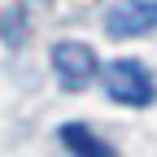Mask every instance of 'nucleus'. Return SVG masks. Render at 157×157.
<instances>
[{
    "mask_svg": "<svg viewBox=\"0 0 157 157\" xmlns=\"http://www.w3.org/2000/svg\"><path fill=\"white\" fill-rule=\"evenodd\" d=\"M105 92H109V101H118V105L144 109L153 101V74L140 61H109L105 66Z\"/></svg>",
    "mask_w": 157,
    "mask_h": 157,
    "instance_id": "nucleus-1",
    "label": "nucleus"
},
{
    "mask_svg": "<svg viewBox=\"0 0 157 157\" xmlns=\"http://www.w3.org/2000/svg\"><path fill=\"white\" fill-rule=\"evenodd\" d=\"M52 70L66 92H83L96 78V52L78 39H61V44H52Z\"/></svg>",
    "mask_w": 157,
    "mask_h": 157,
    "instance_id": "nucleus-2",
    "label": "nucleus"
},
{
    "mask_svg": "<svg viewBox=\"0 0 157 157\" xmlns=\"http://www.w3.org/2000/svg\"><path fill=\"white\" fill-rule=\"evenodd\" d=\"M105 31L113 39H135L157 31V0H122L105 13Z\"/></svg>",
    "mask_w": 157,
    "mask_h": 157,
    "instance_id": "nucleus-3",
    "label": "nucleus"
},
{
    "mask_svg": "<svg viewBox=\"0 0 157 157\" xmlns=\"http://www.w3.org/2000/svg\"><path fill=\"white\" fill-rule=\"evenodd\" d=\"M57 140H61L66 148H74V153H83V157H105V153H109V148H105L101 140H96V135H92L87 127H74V122L57 131Z\"/></svg>",
    "mask_w": 157,
    "mask_h": 157,
    "instance_id": "nucleus-4",
    "label": "nucleus"
}]
</instances>
